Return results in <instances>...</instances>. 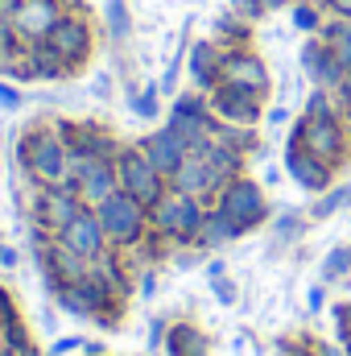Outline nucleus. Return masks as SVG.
<instances>
[{"instance_id":"obj_1","label":"nucleus","mask_w":351,"mask_h":356,"mask_svg":"<svg viewBox=\"0 0 351 356\" xmlns=\"http://www.w3.org/2000/svg\"><path fill=\"white\" fill-rule=\"evenodd\" d=\"M17 162L33 186H58L71 178V149L58 124H33L17 141Z\"/></svg>"},{"instance_id":"obj_2","label":"nucleus","mask_w":351,"mask_h":356,"mask_svg":"<svg viewBox=\"0 0 351 356\" xmlns=\"http://www.w3.org/2000/svg\"><path fill=\"white\" fill-rule=\"evenodd\" d=\"M116 294H120V290H116L99 269L91 266L87 277L58 286V290H54V302H58L67 315L95 319V323H116V319H112V311H116Z\"/></svg>"},{"instance_id":"obj_3","label":"nucleus","mask_w":351,"mask_h":356,"mask_svg":"<svg viewBox=\"0 0 351 356\" xmlns=\"http://www.w3.org/2000/svg\"><path fill=\"white\" fill-rule=\"evenodd\" d=\"M95 216H99V224H103L112 249H132V245H141V236H145V228H149V207H145L141 199H132L128 191L108 195V199L95 207Z\"/></svg>"},{"instance_id":"obj_4","label":"nucleus","mask_w":351,"mask_h":356,"mask_svg":"<svg viewBox=\"0 0 351 356\" xmlns=\"http://www.w3.org/2000/svg\"><path fill=\"white\" fill-rule=\"evenodd\" d=\"M149 220H153V228H157L162 236L194 241L198 228H203V220H207V211L198 207L194 195H186V191H166V195L149 207Z\"/></svg>"},{"instance_id":"obj_5","label":"nucleus","mask_w":351,"mask_h":356,"mask_svg":"<svg viewBox=\"0 0 351 356\" xmlns=\"http://www.w3.org/2000/svg\"><path fill=\"white\" fill-rule=\"evenodd\" d=\"M116 170H120V191H128L145 207H153L166 195V175L149 162V154L141 145H124L120 158H116Z\"/></svg>"},{"instance_id":"obj_6","label":"nucleus","mask_w":351,"mask_h":356,"mask_svg":"<svg viewBox=\"0 0 351 356\" xmlns=\"http://www.w3.org/2000/svg\"><path fill=\"white\" fill-rule=\"evenodd\" d=\"M87 203L79 199V191L71 186V182H58V186H37V195H33V207H29V220H33V228H42V232H50V236H58L79 211H83Z\"/></svg>"},{"instance_id":"obj_7","label":"nucleus","mask_w":351,"mask_h":356,"mask_svg":"<svg viewBox=\"0 0 351 356\" xmlns=\"http://www.w3.org/2000/svg\"><path fill=\"white\" fill-rule=\"evenodd\" d=\"M87 207H99L108 195L120 191V170L116 158H71V178H67Z\"/></svg>"},{"instance_id":"obj_8","label":"nucleus","mask_w":351,"mask_h":356,"mask_svg":"<svg viewBox=\"0 0 351 356\" xmlns=\"http://www.w3.org/2000/svg\"><path fill=\"white\" fill-rule=\"evenodd\" d=\"M17 29L21 42H46L54 33V25L67 17V0H17L8 13H4Z\"/></svg>"},{"instance_id":"obj_9","label":"nucleus","mask_w":351,"mask_h":356,"mask_svg":"<svg viewBox=\"0 0 351 356\" xmlns=\"http://www.w3.org/2000/svg\"><path fill=\"white\" fill-rule=\"evenodd\" d=\"M46 42H50V50H54L71 71H79V67L91 58L95 33H91V21L83 17V13H67V17L54 25V33H50Z\"/></svg>"},{"instance_id":"obj_10","label":"nucleus","mask_w":351,"mask_h":356,"mask_svg":"<svg viewBox=\"0 0 351 356\" xmlns=\"http://www.w3.org/2000/svg\"><path fill=\"white\" fill-rule=\"evenodd\" d=\"M58 241L67 245V249H75L79 257H87L91 266L99 261V257H108L112 253V245H108V232H103V224H99V216H95V207H83L62 232H58Z\"/></svg>"},{"instance_id":"obj_11","label":"nucleus","mask_w":351,"mask_h":356,"mask_svg":"<svg viewBox=\"0 0 351 356\" xmlns=\"http://www.w3.org/2000/svg\"><path fill=\"white\" fill-rule=\"evenodd\" d=\"M219 211L236 224V232H244V228H252L264 216L261 191H257L252 182H232V186L223 191V199H219Z\"/></svg>"},{"instance_id":"obj_12","label":"nucleus","mask_w":351,"mask_h":356,"mask_svg":"<svg viewBox=\"0 0 351 356\" xmlns=\"http://www.w3.org/2000/svg\"><path fill=\"white\" fill-rule=\"evenodd\" d=\"M141 149L149 154V162H153L166 178H174L178 170H182V162H186V154H190V145L178 137L170 124H166V129H157L149 141H141Z\"/></svg>"},{"instance_id":"obj_13","label":"nucleus","mask_w":351,"mask_h":356,"mask_svg":"<svg viewBox=\"0 0 351 356\" xmlns=\"http://www.w3.org/2000/svg\"><path fill=\"white\" fill-rule=\"evenodd\" d=\"M170 182H174V191H186V195H194V199L219 186V178H215V170H211V162H207L198 149H190V154H186L182 170H178Z\"/></svg>"},{"instance_id":"obj_14","label":"nucleus","mask_w":351,"mask_h":356,"mask_svg":"<svg viewBox=\"0 0 351 356\" xmlns=\"http://www.w3.org/2000/svg\"><path fill=\"white\" fill-rule=\"evenodd\" d=\"M215 112H219L223 120H236V124H252V120H257V91L228 83V88L215 91Z\"/></svg>"},{"instance_id":"obj_15","label":"nucleus","mask_w":351,"mask_h":356,"mask_svg":"<svg viewBox=\"0 0 351 356\" xmlns=\"http://www.w3.org/2000/svg\"><path fill=\"white\" fill-rule=\"evenodd\" d=\"M219 75H223L228 83L248 88V91H261L264 88V67L257 63V58H248V54H232V58H223Z\"/></svg>"},{"instance_id":"obj_16","label":"nucleus","mask_w":351,"mask_h":356,"mask_svg":"<svg viewBox=\"0 0 351 356\" xmlns=\"http://www.w3.org/2000/svg\"><path fill=\"white\" fill-rule=\"evenodd\" d=\"M166 353H170V356H207V340H203V332H198V327L178 323V327L166 332Z\"/></svg>"},{"instance_id":"obj_17","label":"nucleus","mask_w":351,"mask_h":356,"mask_svg":"<svg viewBox=\"0 0 351 356\" xmlns=\"http://www.w3.org/2000/svg\"><path fill=\"white\" fill-rule=\"evenodd\" d=\"M33 71H37L42 83H50V79H71V75H75V71L50 50V42H33Z\"/></svg>"},{"instance_id":"obj_18","label":"nucleus","mask_w":351,"mask_h":356,"mask_svg":"<svg viewBox=\"0 0 351 356\" xmlns=\"http://www.w3.org/2000/svg\"><path fill=\"white\" fill-rule=\"evenodd\" d=\"M0 75H8V79H21V83L37 79V71H33V46H29V42H21L12 54H4V58H0Z\"/></svg>"},{"instance_id":"obj_19","label":"nucleus","mask_w":351,"mask_h":356,"mask_svg":"<svg viewBox=\"0 0 351 356\" xmlns=\"http://www.w3.org/2000/svg\"><path fill=\"white\" fill-rule=\"evenodd\" d=\"M219 67H223V63H219V54H215V50H211L207 42L190 50V75H194V79H198L203 88H211V83H215V75H219Z\"/></svg>"},{"instance_id":"obj_20","label":"nucleus","mask_w":351,"mask_h":356,"mask_svg":"<svg viewBox=\"0 0 351 356\" xmlns=\"http://www.w3.org/2000/svg\"><path fill=\"white\" fill-rule=\"evenodd\" d=\"M198 236H203V245H219V241H228V236H236V224L223 216V211H211L207 220H203V228H198Z\"/></svg>"},{"instance_id":"obj_21","label":"nucleus","mask_w":351,"mask_h":356,"mask_svg":"<svg viewBox=\"0 0 351 356\" xmlns=\"http://www.w3.org/2000/svg\"><path fill=\"white\" fill-rule=\"evenodd\" d=\"M108 29H112V38H128V8H124V0H108Z\"/></svg>"},{"instance_id":"obj_22","label":"nucleus","mask_w":351,"mask_h":356,"mask_svg":"<svg viewBox=\"0 0 351 356\" xmlns=\"http://www.w3.org/2000/svg\"><path fill=\"white\" fill-rule=\"evenodd\" d=\"M289 170L298 175V182H306V186H318V182H323L318 166H310V162H302V158H289Z\"/></svg>"},{"instance_id":"obj_23","label":"nucleus","mask_w":351,"mask_h":356,"mask_svg":"<svg viewBox=\"0 0 351 356\" xmlns=\"http://www.w3.org/2000/svg\"><path fill=\"white\" fill-rule=\"evenodd\" d=\"M17 46H21V38H17V29H12V21H8V17L0 13V58H4V54H12Z\"/></svg>"},{"instance_id":"obj_24","label":"nucleus","mask_w":351,"mask_h":356,"mask_svg":"<svg viewBox=\"0 0 351 356\" xmlns=\"http://www.w3.org/2000/svg\"><path fill=\"white\" fill-rule=\"evenodd\" d=\"M132 112H137V116H145V120H149V116H157V91L149 88V91H141V95H132Z\"/></svg>"},{"instance_id":"obj_25","label":"nucleus","mask_w":351,"mask_h":356,"mask_svg":"<svg viewBox=\"0 0 351 356\" xmlns=\"http://www.w3.org/2000/svg\"><path fill=\"white\" fill-rule=\"evenodd\" d=\"M17 319H21V315H17V302H12V294L0 286V323L8 327V323H17Z\"/></svg>"},{"instance_id":"obj_26","label":"nucleus","mask_w":351,"mask_h":356,"mask_svg":"<svg viewBox=\"0 0 351 356\" xmlns=\"http://www.w3.org/2000/svg\"><path fill=\"white\" fill-rule=\"evenodd\" d=\"M87 340H79V336H62V340H54V348H50V356H67L75 353V348H83Z\"/></svg>"},{"instance_id":"obj_27","label":"nucleus","mask_w":351,"mask_h":356,"mask_svg":"<svg viewBox=\"0 0 351 356\" xmlns=\"http://www.w3.org/2000/svg\"><path fill=\"white\" fill-rule=\"evenodd\" d=\"M0 108H8V112H12V108H21V91H12L4 79H0Z\"/></svg>"},{"instance_id":"obj_28","label":"nucleus","mask_w":351,"mask_h":356,"mask_svg":"<svg viewBox=\"0 0 351 356\" xmlns=\"http://www.w3.org/2000/svg\"><path fill=\"white\" fill-rule=\"evenodd\" d=\"M348 195H351V191H335L331 199H323V203H318V216H327V211H335V207H339V203H343Z\"/></svg>"},{"instance_id":"obj_29","label":"nucleus","mask_w":351,"mask_h":356,"mask_svg":"<svg viewBox=\"0 0 351 356\" xmlns=\"http://www.w3.org/2000/svg\"><path fill=\"white\" fill-rule=\"evenodd\" d=\"M0 356H42L33 344H4V353Z\"/></svg>"},{"instance_id":"obj_30","label":"nucleus","mask_w":351,"mask_h":356,"mask_svg":"<svg viewBox=\"0 0 351 356\" xmlns=\"http://www.w3.org/2000/svg\"><path fill=\"white\" fill-rule=\"evenodd\" d=\"M310 141H314V149H327V145H331V129H327V124H323V129H314V133H310Z\"/></svg>"},{"instance_id":"obj_31","label":"nucleus","mask_w":351,"mask_h":356,"mask_svg":"<svg viewBox=\"0 0 351 356\" xmlns=\"http://www.w3.org/2000/svg\"><path fill=\"white\" fill-rule=\"evenodd\" d=\"M293 21H298L302 29H314V13H310V8H298V13H293Z\"/></svg>"},{"instance_id":"obj_32","label":"nucleus","mask_w":351,"mask_h":356,"mask_svg":"<svg viewBox=\"0 0 351 356\" xmlns=\"http://www.w3.org/2000/svg\"><path fill=\"white\" fill-rule=\"evenodd\" d=\"M343 266H348V257H343V253H335V257H327V277H331V273H339Z\"/></svg>"},{"instance_id":"obj_33","label":"nucleus","mask_w":351,"mask_h":356,"mask_svg":"<svg viewBox=\"0 0 351 356\" xmlns=\"http://www.w3.org/2000/svg\"><path fill=\"white\" fill-rule=\"evenodd\" d=\"M162 340H166V323H153V327H149V344H153V348H157V344H162Z\"/></svg>"},{"instance_id":"obj_34","label":"nucleus","mask_w":351,"mask_h":356,"mask_svg":"<svg viewBox=\"0 0 351 356\" xmlns=\"http://www.w3.org/2000/svg\"><path fill=\"white\" fill-rule=\"evenodd\" d=\"M215 294H219L223 302H232V298H236V294H232V286H228V282H219V277H215Z\"/></svg>"},{"instance_id":"obj_35","label":"nucleus","mask_w":351,"mask_h":356,"mask_svg":"<svg viewBox=\"0 0 351 356\" xmlns=\"http://www.w3.org/2000/svg\"><path fill=\"white\" fill-rule=\"evenodd\" d=\"M0 266H17V253H12V249H4V245H0Z\"/></svg>"},{"instance_id":"obj_36","label":"nucleus","mask_w":351,"mask_h":356,"mask_svg":"<svg viewBox=\"0 0 351 356\" xmlns=\"http://www.w3.org/2000/svg\"><path fill=\"white\" fill-rule=\"evenodd\" d=\"M91 91H95V95H108V75H99V79H95V88H91Z\"/></svg>"},{"instance_id":"obj_37","label":"nucleus","mask_w":351,"mask_h":356,"mask_svg":"<svg viewBox=\"0 0 351 356\" xmlns=\"http://www.w3.org/2000/svg\"><path fill=\"white\" fill-rule=\"evenodd\" d=\"M4 344H8V332H4V323H0V353H4Z\"/></svg>"},{"instance_id":"obj_38","label":"nucleus","mask_w":351,"mask_h":356,"mask_svg":"<svg viewBox=\"0 0 351 356\" xmlns=\"http://www.w3.org/2000/svg\"><path fill=\"white\" fill-rule=\"evenodd\" d=\"M335 8H343V13H351V0H335Z\"/></svg>"},{"instance_id":"obj_39","label":"nucleus","mask_w":351,"mask_h":356,"mask_svg":"<svg viewBox=\"0 0 351 356\" xmlns=\"http://www.w3.org/2000/svg\"><path fill=\"white\" fill-rule=\"evenodd\" d=\"M343 63H348V67H351V42H348V54H343Z\"/></svg>"}]
</instances>
